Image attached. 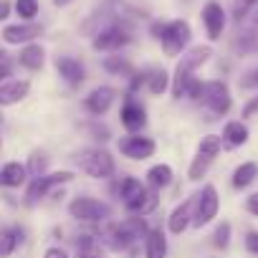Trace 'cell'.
<instances>
[{"instance_id":"obj_39","label":"cell","mask_w":258,"mask_h":258,"mask_svg":"<svg viewBox=\"0 0 258 258\" xmlns=\"http://www.w3.org/2000/svg\"><path fill=\"white\" fill-rule=\"evenodd\" d=\"M43 258H69V253H66L63 248H58V245H51V248L43 253Z\"/></svg>"},{"instance_id":"obj_15","label":"cell","mask_w":258,"mask_h":258,"mask_svg":"<svg viewBox=\"0 0 258 258\" xmlns=\"http://www.w3.org/2000/svg\"><path fill=\"white\" fill-rule=\"evenodd\" d=\"M31 91V84L26 79H8L0 81V106H13L18 101H23Z\"/></svg>"},{"instance_id":"obj_14","label":"cell","mask_w":258,"mask_h":258,"mask_svg":"<svg viewBox=\"0 0 258 258\" xmlns=\"http://www.w3.org/2000/svg\"><path fill=\"white\" fill-rule=\"evenodd\" d=\"M145 195H147V187H145L142 180H137V177H124L121 180L119 198H121V203L126 205L129 213H137V208H140V203H142Z\"/></svg>"},{"instance_id":"obj_5","label":"cell","mask_w":258,"mask_h":258,"mask_svg":"<svg viewBox=\"0 0 258 258\" xmlns=\"http://www.w3.org/2000/svg\"><path fill=\"white\" fill-rule=\"evenodd\" d=\"M220 147H223V140H220L218 135L203 137V142H200V147H198V155L192 157L190 170H187V177H190L192 182H198V180H203V177L208 175L210 165H213L215 157L220 155Z\"/></svg>"},{"instance_id":"obj_32","label":"cell","mask_w":258,"mask_h":258,"mask_svg":"<svg viewBox=\"0 0 258 258\" xmlns=\"http://www.w3.org/2000/svg\"><path fill=\"white\" fill-rule=\"evenodd\" d=\"M46 155L43 152H33V157H31V165L26 167L28 170V175H33V177H41L43 175V170H46Z\"/></svg>"},{"instance_id":"obj_44","label":"cell","mask_w":258,"mask_h":258,"mask_svg":"<svg viewBox=\"0 0 258 258\" xmlns=\"http://www.w3.org/2000/svg\"><path fill=\"white\" fill-rule=\"evenodd\" d=\"M0 119H3V116H0Z\"/></svg>"},{"instance_id":"obj_11","label":"cell","mask_w":258,"mask_h":258,"mask_svg":"<svg viewBox=\"0 0 258 258\" xmlns=\"http://www.w3.org/2000/svg\"><path fill=\"white\" fill-rule=\"evenodd\" d=\"M126 43H132V33H129L126 28H121V26H116V23L101 28L94 36V48L96 51H119Z\"/></svg>"},{"instance_id":"obj_35","label":"cell","mask_w":258,"mask_h":258,"mask_svg":"<svg viewBox=\"0 0 258 258\" xmlns=\"http://www.w3.org/2000/svg\"><path fill=\"white\" fill-rule=\"evenodd\" d=\"M240 86H243V89H253V86H258V66L250 69V71L240 79Z\"/></svg>"},{"instance_id":"obj_36","label":"cell","mask_w":258,"mask_h":258,"mask_svg":"<svg viewBox=\"0 0 258 258\" xmlns=\"http://www.w3.org/2000/svg\"><path fill=\"white\" fill-rule=\"evenodd\" d=\"M245 250L253 253V255H258V230H250L245 235Z\"/></svg>"},{"instance_id":"obj_27","label":"cell","mask_w":258,"mask_h":258,"mask_svg":"<svg viewBox=\"0 0 258 258\" xmlns=\"http://www.w3.org/2000/svg\"><path fill=\"white\" fill-rule=\"evenodd\" d=\"M233 48H235V51H238L240 56H250V53H258V33H253V31H245V33H240V36L235 38Z\"/></svg>"},{"instance_id":"obj_12","label":"cell","mask_w":258,"mask_h":258,"mask_svg":"<svg viewBox=\"0 0 258 258\" xmlns=\"http://www.w3.org/2000/svg\"><path fill=\"white\" fill-rule=\"evenodd\" d=\"M200 18H203V26H205L208 38H210V41H218V38L223 36V31H225V21H228L223 6L218 3V0H208L205 8H203V13H200Z\"/></svg>"},{"instance_id":"obj_26","label":"cell","mask_w":258,"mask_h":258,"mask_svg":"<svg viewBox=\"0 0 258 258\" xmlns=\"http://www.w3.org/2000/svg\"><path fill=\"white\" fill-rule=\"evenodd\" d=\"M147 182L155 187V190H162L172 182V167L170 165H152L147 170Z\"/></svg>"},{"instance_id":"obj_4","label":"cell","mask_w":258,"mask_h":258,"mask_svg":"<svg viewBox=\"0 0 258 258\" xmlns=\"http://www.w3.org/2000/svg\"><path fill=\"white\" fill-rule=\"evenodd\" d=\"M76 160H79L81 172H86V175L94 177V180H109V177L114 175V160H111V155H109L106 150H101V147H86V150L79 152Z\"/></svg>"},{"instance_id":"obj_29","label":"cell","mask_w":258,"mask_h":258,"mask_svg":"<svg viewBox=\"0 0 258 258\" xmlns=\"http://www.w3.org/2000/svg\"><path fill=\"white\" fill-rule=\"evenodd\" d=\"M41 6H38V0H16V13L21 16V21H33L38 16Z\"/></svg>"},{"instance_id":"obj_38","label":"cell","mask_w":258,"mask_h":258,"mask_svg":"<svg viewBox=\"0 0 258 258\" xmlns=\"http://www.w3.org/2000/svg\"><path fill=\"white\" fill-rule=\"evenodd\" d=\"M245 210H248L250 215H255V218H258V192H253V195L245 200Z\"/></svg>"},{"instance_id":"obj_1","label":"cell","mask_w":258,"mask_h":258,"mask_svg":"<svg viewBox=\"0 0 258 258\" xmlns=\"http://www.w3.org/2000/svg\"><path fill=\"white\" fill-rule=\"evenodd\" d=\"M152 36L160 41V46H162V51L167 53V56H180L185 48H187V43H190V38H192V31H190V23L187 21H182V18H177V21H157V23H152Z\"/></svg>"},{"instance_id":"obj_33","label":"cell","mask_w":258,"mask_h":258,"mask_svg":"<svg viewBox=\"0 0 258 258\" xmlns=\"http://www.w3.org/2000/svg\"><path fill=\"white\" fill-rule=\"evenodd\" d=\"M255 3H258V0H233V18L235 21H243L253 11Z\"/></svg>"},{"instance_id":"obj_24","label":"cell","mask_w":258,"mask_h":258,"mask_svg":"<svg viewBox=\"0 0 258 258\" xmlns=\"http://www.w3.org/2000/svg\"><path fill=\"white\" fill-rule=\"evenodd\" d=\"M23 240V230L21 228H3L0 230V258H8L18 243Z\"/></svg>"},{"instance_id":"obj_37","label":"cell","mask_w":258,"mask_h":258,"mask_svg":"<svg viewBox=\"0 0 258 258\" xmlns=\"http://www.w3.org/2000/svg\"><path fill=\"white\" fill-rule=\"evenodd\" d=\"M253 114H258V96L248 99V104L243 106V116H253Z\"/></svg>"},{"instance_id":"obj_13","label":"cell","mask_w":258,"mask_h":258,"mask_svg":"<svg viewBox=\"0 0 258 258\" xmlns=\"http://www.w3.org/2000/svg\"><path fill=\"white\" fill-rule=\"evenodd\" d=\"M41 33H43V28L38 23H33V21L26 23L23 21V23H16V26H6L0 36H3V41L11 43V46H21V43L26 46V43H33Z\"/></svg>"},{"instance_id":"obj_7","label":"cell","mask_w":258,"mask_h":258,"mask_svg":"<svg viewBox=\"0 0 258 258\" xmlns=\"http://www.w3.org/2000/svg\"><path fill=\"white\" fill-rule=\"evenodd\" d=\"M71 180H74V172H71V170H61V172H48V175L33 177V182H31V187H28V195H26V203L33 205V203H38L41 198L51 195L56 187L71 182Z\"/></svg>"},{"instance_id":"obj_25","label":"cell","mask_w":258,"mask_h":258,"mask_svg":"<svg viewBox=\"0 0 258 258\" xmlns=\"http://www.w3.org/2000/svg\"><path fill=\"white\" fill-rule=\"evenodd\" d=\"M258 177V165L255 162H243V165H238L235 167V172H233V187L235 190H243V187H248L253 180Z\"/></svg>"},{"instance_id":"obj_17","label":"cell","mask_w":258,"mask_h":258,"mask_svg":"<svg viewBox=\"0 0 258 258\" xmlns=\"http://www.w3.org/2000/svg\"><path fill=\"white\" fill-rule=\"evenodd\" d=\"M56 69H58L61 79H63L66 84H71V86H79V84L86 79L84 63H81L79 58H74V56H58V58H56Z\"/></svg>"},{"instance_id":"obj_18","label":"cell","mask_w":258,"mask_h":258,"mask_svg":"<svg viewBox=\"0 0 258 258\" xmlns=\"http://www.w3.org/2000/svg\"><path fill=\"white\" fill-rule=\"evenodd\" d=\"M192 215H195V198L180 203V205L170 213V218H167V228H170V233L180 235L182 230H187V225L192 223Z\"/></svg>"},{"instance_id":"obj_22","label":"cell","mask_w":258,"mask_h":258,"mask_svg":"<svg viewBox=\"0 0 258 258\" xmlns=\"http://www.w3.org/2000/svg\"><path fill=\"white\" fill-rule=\"evenodd\" d=\"M28 180V170L21 162H8L0 167V187H21Z\"/></svg>"},{"instance_id":"obj_31","label":"cell","mask_w":258,"mask_h":258,"mask_svg":"<svg viewBox=\"0 0 258 258\" xmlns=\"http://www.w3.org/2000/svg\"><path fill=\"white\" fill-rule=\"evenodd\" d=\"M213 245L220 248V250H225V248L230 245V223H220V225L215 228V233H213Z\"/></svg>"},{"instance_id":"obj_23","label":"cell","mask_w":258,"mask_h":258,"mask_svg":"<svg viewBox=\"0 0 258 258\" xmlns=\"http://www.w3.org/2000/svg\"><path fill=\"white\" fill-rule=\"evenodd\" d=\"M145 255L147 258H165L167 255V238L162 230H150L145 238Z\"/></svg>"},{"instance_id":"obj_2","label":"cell","mask_w":258,"mask_h":258,"mask_svg":"<svg viewBox=\"0 0 258 258\" xmlns=\"http://www.w3.org/2000/svg\"><path fill=\"white\" fill-rule=\"evenodd\" d=\"M210 56H213V48L210 46H192L187 53H182V58L177 61L175 76H172V96L175 99H182L185 96V89H187L195 69H200Z\"/></svg>"},{"instance_id":"obj_42","label":"cell","mask_w":258,"mask_h":258,"mask_svg":"<svg viewBox=\"0 0 258 258\" xmlns=\"http://www.w3.org/2000/svg\"><path fill=\"white\" fill-rule=\"evenodd\" d=\"M53 3H56L58 8H63V6H69V3H71V0H53Z\"/></svg>"},{"instance_id":"obj_6","label":"cell","mask_w":258,"mask_h":258,"mask_svg":"<svg viewBox=\"0 0 258 258\" xmlns=\"http://www.w3.org/2000/svg\"><path fill=\"white\" fill-rule=\"evenodd\" d=\"M69 215L76 220H84V223H101V220L111 218V208L104 200L81 195V198H74L69 203Z\"/></svg>"},{"instance_id":"obj_43","label":"cell","mask_w":258,"mask_h":258,"mask_svg":"<svg viewBox=\"0 0 258 258\" xmlns=\"http://www.w3.org/2000/svg\"><path fill=\"white\" fill-rule=\"evenodd\" d=\"M0 53H3V51H0Z\"/></svg>"},{"instance_id":"obj_28","label":"cell","mask_w":258,"mask_h":258,"mask_svg":"<svg viewBox=\"0 0 258 258\" xmlns=\"http://www.w3.org/2000/svg\"><path fill=\"white\" fill-rule=\"evenodd\" d=\"M147 89H150L155 96L165 94V91L170 89V74H167L165 69H157V71H152V74L147 76Z\"/></svg>"},{"instance_id":"obj_30","label":"cell","mask_w":258,"mask_h":258,"mask_svg":"<svg viewBox=\"0 0 258 258\" xmlns=\"http://www.w3.org/2000/svg\"><path fill=\"white\" fill-rule=\"evenodd\" d=\"M104 69H106L109 74H116V76L132 74V66H129V61H124L121 56H109V58H104Z\"/></svg>"},{"instance_id":"obj_21","label":"cell","mask_w":258,"mask_h":258,"mask_svg":"<svg viewBox=\"0 0 258 258\" xmlns=\"http://www.w3.org/2000/svg\"><path fill=\"white\" fill-rule=\"evenodd\" d=\"M223 145L225 147H243L245 142H248V126L243 124V121H238V119H233V121H228L225 126H223Z\"/></svg>"},{"instance_id":"obj_8","label":"cell","mask_w":258,"mask_h":258,"mask_svg":"<svg viewBox=\"0 0 258 258\" xmlns=\"http://www.w3.org/2000/svg\"><path fill=\"white\" fill-rule=\"evenodd\" d=\"M220 210V198H218V190L215 185H205L203 192L195 195V215H192V225L203 228L208 225Z\"/></svg>"},{"instance_id":"obj_10","label":"cell","mask_w":258,"mask_h":258,"mask_svg":"<svg viewBox=\"0 0 258 258\" xmlns=\"http://www.w3.org/2000/svg\"><path fill=\"white\" fill-rule=\"evenodd\" d=\"M203 101H205L208 109H210L213 114H218V116L228 114V111H230V104H233L225 81H208V84H205V91H203Z\"/></svg>"},{"instance_id":"obj_3","label":"cell","mask_w":258,"mask_h":258,"mask_svg":"<svg viewBox=\"0 0 258 258\" xmlns=\"http://www.w3.org/2000/svg\"><path fill=\"white\" fill-rule=\"evenodd\" d=\"M147 233H150V228H147L145 218H140V215H137V218H126V220H121V223H116V225L109 228L106 243H109L111 248L121 250V248H129L132 243L147 238Z\"/></svg>"},{"instance_id":"obj_41","label":"cell","mask_w":258,"mask_h":258,"mask_svg":"<svg viewBox=\"0 0 258 258\" xmlns=\"http://www.w3.org/2000/svg\"><path fill=\"white\" fill-rule=\"evenodd\" d=\"M250 28L253 31H258V8L253 11V16H250Z\"/></svg>"},{"instance_id":"obj_40","label":"cell","mask_w":258,"mask_h":258,"mask_svg":"<svg viewBox=\"0 0 258 258\" xmlns=\"http://www.w3.org/2000/svg\"><path fill=\"white\" fill-rule=\"evenodd\" d=\"M11 16V3L8 0H0V21H6Z\"/></svg>"},{"instance_id":"obj_19","label":"cell","mask_w":258,"mask_h":258,"mask_svg":"<svg viewBox=\"0 0 258 258\" xmlns=\"http://www.w3.org/2000/svg\"><path fill=\"white\" fill-rule=\"evenodd\" d=\"M119 116H121V124H124L132 135L147 124V111H145V106H142L140 101H135V99H129V101L121 106V114H119Z\"/></svg>"},{"instance_id":"obj_9","label":"cell","mask_w":258,"mask_h":258,"mask_svg":"<svg viewBox=\"0 0 258 258\" xmlns=\"http://www.w3.org/2000/svg\"><path fill=\"white\" fill-rule=\"evenodd\" d=\"M116 147H119V152H121L124 157L135 160V162L152 157V155H155V150H157L155 140L142 137V135H126V137H121V140H119V145H116Z\"/></svg>"},{"instance_id":"obj_34","label":"cell","mask_w":258,"mask_h":258,"mask_svg":"<svg viewBox=\"0 0 258 258\" xmlns=\"http://www.w3.org/2000/svg\"><path fill=\"white\" fill-rule=\"evenodd\" d=\"M13 76V61L8 58V53H0V81H8Z\"/></svg>"},{"instance_id":"obj_20","label":"cell","mask_w":258,"mask_h":258,"mask_svg":"<svg viewBox=\"0 0 258 258\" xmlns=\"http://www.w3.org/2000/svg\"><path fill=\"white\" fill-rule=\"evenodd\" d=\"M18 63L28 71H38L43 63H46V51L41 43H26L18 53Z\"/></svg>"},{"instance_id":"obj_16","label":"cell","mask_w":258,"mask_h":258,"mask_svg":"<svg viewBox=\"0 0 258 258\" xmlns=\"http://www.w3.org/2000/svg\"><path fill=\"white\" fill-rule=\"evenodd\" d=\"M114 89L111 86H96L86 99H84V106H86V111L89 114H94V116H101V114H106L109 111V106H111V101H114Z\"/></svg>"}]
</instances>
